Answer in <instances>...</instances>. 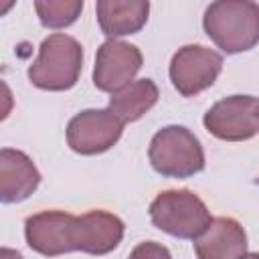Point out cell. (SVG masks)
I'll list each match as a JSON object with an SVG mask.
<instances>
[{
  "label": "cell",
  "mask_w": 259,
  "mask_h": 259,
  "mask_svg": "<svg viewBox=\"0 0 259 259\" xmlns=\"http://www.w3.org/2000/svg\"><path fill=\"white\" fill-rule=\"evenodd\" d=\"M127 259H172L170 257V251L160 245V243H154V241H146V243H140Z\"/></svg>",
  "instance_id": "obj_15"
},
{
  "label": "cell",
  "mask_w": 259,
  "mask_h": 259,
  "mask_svg": "<svg viewBox=\"0 0 259 259\" xmlns=\"http://www.w3.org/2000/svg\"><path fill=\"white\" fill-rule=\"evenodd\" d=\"M198 259H243L247 237L235 219H212L210 225L194 239Z\"/></svg>",
  "instance_id": "obj_10"
},
{
  "label": "cell",
  "mask_w": 259,
  "mask_h": 259,
  "mask_svg": "<svg viewBox=\"0 0 259 259\" xmlns=\"http://www.w3.org/2000/svg\"><path fill=\"white\" fill-rule=\"evenodd\" d=\"M24 235L28 247L47 257L69 251L103 255L119 245L123 237V223L115 214L103 210H91L83 217L45 210L26 219Z\"/></svg>",
  "instance_id": "obj_1"
},
{
  "label": "cell",
  "mask_w": 259,
  "mask_h": 259,
  "mask_svg": "<svg viewBox=\"0 0 259 259\" xmlns=\"http://www.w3.org/2000/svg\"><path fill=\"white\" fill-rule=\"evenodd\" d=\"M36 14L47 28H65L77 20L83 10L79 0H40L34 4Z\"/></svg>",
  "instance_id": "obj_14"
},
{
  "label": "cell",
  "mask_w": 259,
  "mask_h": 259,
  "mask_svg": "<svg viewBox=\"0 0 259 259\" xmlns=\"http://www.w3.org/2000/svg\"><path fill=\"white\" fill-rule=\"evenodd\" d=\"M257 182H259V180H257Z\"/></svg>",
  "instance_id": "obj_18"
},
{
  "label": "cell",
  "mask_w": 259,
  "mask_h": 259,
  "mask_svg": "<svg viewBox=\"0 0 259 259\" xmlns=\"http://www.w3.org/2000/svg\"><path fill=\"white\" fill-rule=\"evenodd\" d=\"M142 67V53L138 47L123 40H107L99 47L95 57L93 83L101 91H119L132 83Z\"/></svg>",
  "instance_id": "obj_9"
},
{
  "label": "cell",
  "mask_w": 259,
  "mask_h": 259,
  "mask_svg": "<svg viewBox=\"0 0 259 259\" xmlns=\"http://www.w3.org/2000/svg\"><path fill=\"white\" fill-rule=\"evenodd\" d=\"M156 101H158V87L154 85V81L138 79L111 95L109 109L121 123H127L140 119Z\"/></svg>",
  "instance_id": "obj_13"
},
{
  "label": "cell",
  "mask_w": 259,
  "mask_h": 259,
  "mask_svg": "<svg viewBox=\"0 0 259 259\" xmlns=\"http://www.w3.org/2000/svg\"><path fill=\"white\" fill-rule=\"evenodd\" d=\"M0 259H24L18 251H12V249H8V247H4L2 251H0Z\"/></svg>",
  "instance_id": "obj_16"
},
{
  "label": "cell",
  "mask_w": 259,
  "mask_h": 259,
  "mask_svg": "<svg viewBox=\"0 0 259 259\" xmlns=\"http://www.w3.org/2000/svg\"><path fill=\"white\" fill-rule=\"evenodd\" d=\"M204 125L221 140H249L259 132V101L251 95H233L221 99L206 111Z\"/></svg>",
  "instance_id": "obj_6"
},
{
  "label": "cell",
  "mask_w": 259,
  "mask_h": 259,
  "mask_svg": "<svg viewBox=\"0 0 259 259\" xmlns=\"http://www.w3.org/2000/svg\"><path fill=\"white\" fill-rule=\"evenodd\" d=\"M150 219L154 227L178 239H196L212 221L204 202L190 190L160 192L150 204Z\"/></svg>",
  "instance_id": "obj_4"
},
{
  "label": "cell",
  "mask_w": 259,
  "mask_h": 259,
  "mask_svg": "<svg viewBox=\"0 0 259 259\" xmlns=\"http://www.w3.org/2000/svg\"><path fill=\"white\" fill-rule=\"evenodd\" d=\"M223 69V57L206 47H182L170 63V79L182 95H196L210 87Z\"/></svg>",
  "instance_id": "obj_7"
},
{
  "label": "cell",
  "mask_w": 259,
  "mask_h": 259,
  "mask_svg": "<svg viewBox=\"0 0 259 259\" xmlns=\"http://www.w3.org/2000/svg\"><path fill=\"white\" fill-rule=\"evenodd\" d=\"M243 259H259V253H249V255H245Z\"/></svg>",
  "instance_id": "obj_17"
},
{
  "label": "cell",
  "mask_w": 259,
  "mask_h": 259,
  "mask_svg": "<svg viewBox=\"0 0 259 259\" xmlns=\"http://www.w3.org/2000/svg\"><path fill=\"white\" fill-rule=\"evenodd\" d=\"M150 162L156 172L172 178H186L204 168L200 142L182 125L162 127L150 142Z\"/></svg>",
  "instance_id": "obj_5"
},
{
  "label": "cell",
  "mask_w": 259,
  "mask_h": 259,
  "mask_svg": "<svg viewBox=\"0 0 259 259\" xmlns=\"http://www.w3.org/2000/svg\"><path fill=\"white\" fill-rule=\"evenodd\" d=\"M204 30L225 53L249 51L259 42V6L247 0L212 2L204 12Z\"/></svg>",
  "instance_id": "obj_2"
},
{
  "label": "cell",
  "mask_w": 259,
  "mask_h": 259,
  "mask_svg": "<svg viewBox=\"0 0 259 259\" xmlns=\"http://www.w3.org/2000/svg\"><path fill=\"white\" fill-rule=\"evenodd\" d=\"M40 182V174L32 160L18 152L4 148L0 152V198L2 202H20L28 198Z\"/></svg>",
  "instance_id": "obj_11"
},
{
  "label": "cell",
  "mask_w": 259,
  "mask_h": 259,
  "mask_svg": "<svg viewBox=\"0 0 259 259\" xmlns=\"http://www.w3.org/2000/svg\"><path fill=\"white\" fill-rule=\"evenodd\" d=\"M123 123L107 109H85L67 125V142L77 154H99L109 150L121 136Z\"/></svg>",
  "instance_id": "obj_8"
},
{
  "label": "cell",
  "mask_w": 259,
  "mask_h": 259,
  "mask_svg": "<svg viewBox=\"0 0 259 259\" xmlns=\"http://www.w3.org/2000/svg\"><path fill=\"white\" fill-rule=\"evenodd\" d=\"M83 49L67 34H51L42 40L36 61L28 69V79L38 89L65 91L71 89L81 73Z\"/></svg>",
  "instance_id": "obj_3"
},
{
  "label": "cell",
  "mask_w": 259,
  "mask_h": 259,
  "mask_svg": "<svg viewBox=\"0 0 259 259\" xmlns=\"http://www.w3.org/2000/svg\"><path fill=\"white\" fill-rule=\"evenodd\" d=\"M99 26L109 36L138 32L150 12V4L142 0H101L95 6Z\"/></svg>",
  "instance_id": "obj_12"
}]
</instances>
